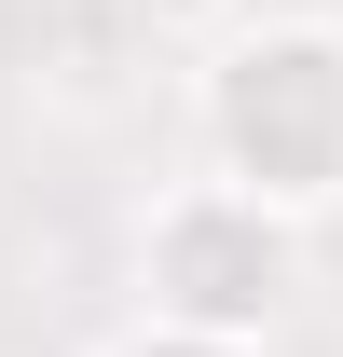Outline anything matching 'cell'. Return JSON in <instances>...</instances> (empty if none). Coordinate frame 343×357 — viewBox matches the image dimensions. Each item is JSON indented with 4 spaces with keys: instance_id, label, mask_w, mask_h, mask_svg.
<instances>
[{
    "instance_id": "6da1fadb",
    "label": "cell",
    "mask_w": 343,
    "mask_h": 357,
    "mask_svg": "<svg viewBox=\"0 0 343 357\" xmlns=\"http://www.w3.org/2000/svg\"><path fill=\"white\" fill-rule=\"evenodd\" d=\"M206 178H234L275 220L343 206V28L330 14H261L206 55Z\"/></svg>"
},
{
    "instance_id": "7a4b0ae2",
    "label": "cell",
    "mask_w": 343,
    "mask_h": 357,
    "mask_svg": "<svg viewBox=\"0 0 343 357\" xmlns=\"http://www.w3.org/2000/svg\"><path fill=\"white\" fill-rule=\"evenodd\" d=\"M302 289V220L247 206L234 178H178L151 192V220H137V303L165 316V330H206V344H261Z\"/></svg>"
},
{
    "instance_id": "3957f363",
    "label": "cell",
    "mask_w": 343,
    "mask_h": 357,
    "mask_svg": "<svg viewBox=\"0 0 343 357\" xmlns=\"http://www.w3.org/2000/svg\"><path fill=\"white\" fill-rule=\"evenodd\" d=\"M110 357H261V344H206V330H165V316H137Z\"/></svg>"
},
{
    "instance_id": "277c9868",
    "label": "cell",
    "mask_w": 343,
    "mask_h": 357,
    "mask_svg": "<svg viewBox=\"0 0 343 357\" xmlns=\"http://www.w3.org/2000/svg\"><path fill=\"white\" fill-rule=\"evenodd\" d=\"M137 14H151V28H220L234 0H137Z\"/></svg>"
}]
</instances>
